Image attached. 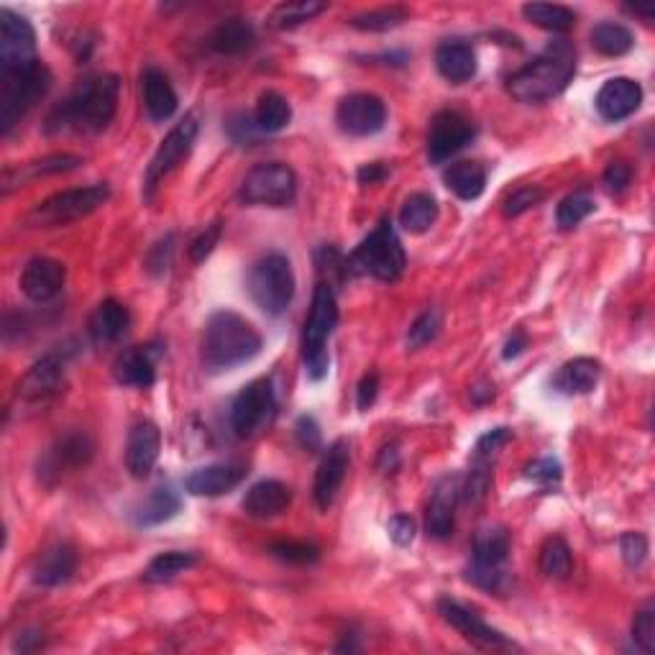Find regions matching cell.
<instances>
[{"label":"cell","instance_id":"5","mask_svg":"<svg viewBox=\"0 0 655 655\" xmlns=\"http://www.w3.org/2000/svg\"><path fill=\"white\" fill-rule=\"evenodd\" d=\"M407 257L399 242L395 225L390 218H384L363 242L356 246V251L346 259L348 272L374 276L380 282H397L405 272Z\"/></svg>","mask_w":655,"mask_h":655},{"label":"cell","instance_id":"59","mask_svg":"<svg viewBox=\"0 0 655 655\" xmlns=\"http://www.w3.org/2000/svg\"><path fill=\"white\" fill-rule=\"evenodd\" d=\"M380 466H382L384 471H395L397 469V450H395V446H390V448L382 450Z\"/></svg>","mask_w":655,"mask_h":655},{"label":"cell","instance_id":"38","mask_svg":"<svg viewBox=\"0 0 655 655\" xmlns=\"http://www.w3.org/2000/svg\"><path fill=\"white\" fill-rule=\"evenodd\" d=\"M254 121H257V128L264 131V134H276V131L289 126V121H293V108H289L285 96L269 90L259 98Z\"/></svg>","mask_w":655,"mask_h":655},{"label":"cell","instance_id":"37","mask_svg":"<svg viewBox=\"0 0 655 655\" xmlns=\"http://www.w3.org/2000/svg\"><path fill=\"white\" fill-rule=\"evenodd\" d=\"M193 566H198V556L187 551H166L159 553L157 558H151V564L144 571V581L147 584H166L180 573L190 571Z\"/></svg>","mask_w":655,"mask_h":655},{"label":"cell","instance_id":"6","mask_svg":"<svg viewBox=\"0 0 655 655\" xmlns=\"http://www.w3.org/2000/svg\"><path fill=\"white\" fill-rule=\"evenodd\" d=\"M338 325V305L333 287L325 282H318L316 293H312L310 312L305 320L302 331V356H305V369L312 382H320L328 374L331 367V356H328V338L333 336Z\"/></svg>","mask_w":655,"mask_h":655},{"label":"cell","instance_id":"2","mask_svg":"<svg viewBox=\"0 0 655 655\" xmlns=\"http://www.w3.org/2000/svg\"><path fill=\"white\" fill-rule=\"evenodd\" d=\"M577 72V49L571 41H551L533 62L507 79L509 96L520 103H548L569 87Z\"/></svg>","mask_w":655,"mask_h":655},{"label":"cell","instance_id":"57","mask_svg":"<svg viewBox=\"0 0 655 655\" xmlns=\"http://www.w3.org/2000/svg\"><path fill=\"white\" fill-rule=\"evenodd\" d=\"M387 174L390 170L382 162H371V164H363L359 170V182L361 185H376V182H382Z\"/></svg>","mask_w":655,"mask_h":655},{"label":"cell","instance_id":"34","mask_svg":"<svg viewBox=\"0 0 655 655\" xmlns=\"http://www.w3.org/2000/svg\"><path fill=\"white\" fill-rule=\"evenodd\" d=\"M208 44H210V49L218 54L238 57V54L254 49V44H257V32H254V26L249 24V21L228 18L213 28Z\"/></svg>","mask_w":655,"mask_h":655},{"label":"cell","instance_id":"52","mask_svg":"<svg viewBox=\"0 0 655 655\" xmlns=\"http://www.w3.org/2000/svg\"><path fill=\"white\" fill-rule=\"evenodd\" d=\"M526 477L543 486H551V484L560 482L564 469H560V464L556 461V458H537V461L526 466Z\"/></svg>","mask_w":655,"mask_h":655},{"label":"cell","instance_id":"16","mask_svg":"<svg viewBox=\"0 0 655 655\" xmlns=\"http://www.w3.org/2000/svg\"><path fill=\"white\" fill-rule=\"evenodd\" d=\"M474 136L477 126L466 115L456 111H441L431 121V131H428V159L433 164L448 162L466 144H471Z\"/></svg>","mask_w":655,"mask_h":655},{"label":"cell","instance_id":"42","mask_svg":"<svg viewBox=\"0 0 655 655\" xmlns=\"http://www.w3.org/2000/svg\"><path fill=\"white\" fill-rule=\"evenodd\" d=\"M573 569L571 548L566 545L564 537H548L541 548V573L545 579H569Z\"/></svg>","mask_w":655,"mask_h":655},{"label":"cell","instance_id":"7","mask_svg":"<svg viewBox=\"0 0 655 655\" xmlns=\"http://www.w3.org/2000/svg\"><path fill=\"white\" fill-rule=\"evenodd\" d=\"M509 558V533L505 528H484L479 530L471 545V564L466 569V579L486 592L502 594L507 592L509 577L507 564Z\"/></svg>","mask_w":655,"mask_h":655},{"label":"cell","instance_id":"39","mask_svg":"<svg viewBox=\"0 0 655 655\" xmlns=\"http://www.w3.org/2000/svg\"><path fill=\"white\" fill-rule=\"evenodd\" d=\"M592 47L594 52H600L602 57H622L632 49V39L630 28H625L622 24H615V21H602L592 28Z\"/></svg>","mask_w":655,"mask_h":655},{"label":"cell","instance_id":"15","mask_svg":"<svg viewBox=\"0 0 655 655\" xmlns=\"http://www.w3.org/2000/svg\"><path fill=\"white\" fill-rule=\"evenodd\" d=\"M438 613L450 628H456L471 645L482 647V651H512L515 647L505 632L490 628L474 609L464 607L461 602L443 596V600H438Z\"/></svg>","mask_w":655,"mask_h":655},{"label":"cell","instance_id":"20","mask_svg":"<svg viewBox=\"0 0 655 655\" xmlns=\"http://www.w3.org/2000/svg\"><path fill=\"white\" fill-rule=\"evenodd\" d=\"M348 443L344 438L333 441L323 454L316 471V486H312V497L320 509H328L336 502L341 486H344L346 471H348Z\"/></svg>","mask_w":655,"mask_h":655},{"label":"cell","instance_id":"30","mask_svg":"<svg viewBox=\"0 0 655 655\" xmlns=\"http://www.w3.org/2000/svg\"><path fill=\"white\" fill-rule=\"evenodd\" d=\"M435 67L448 83L464 85L477 75V54L471 44L461 39H448L435 49Z\"/></svg>","mask_w":655,"mask_h":655},{"label":"cell","instance_id":"23","mask_svg":"<svg viewBox=\"0 0 655 655\" xmlns=\"http://www.w3.org/2000/svg\"><path fill=\"white\" fill-rule=\"evenodd\" d=\"M249 469L244 464H213L195 469L190 477L185 479V490L195 494V497H221L236 490L244 482Z\"/></svg>","mask_w":655,"mask_h":655},{"label":"cell","instance_id":"4","mask_svg":"<svg viewBox=\"0 0 655 655\" xmlns=\"http://www.w3.org/2000/svg\"><path fill=\"white\" fill-rule=\"evenodd\" d=\"M52 87V72L36 62L26 70L0 72V134L9 136L36 103L47 98Z\"/></svg>","mask_w":655,"mask_h":655},{"label":"cell","instance_id":"56","mask_svg":"<svg viewBox=\"0 0 655 655\" xmlns=\"http://www.w3.org/2000/svg\"><path fill=\"white\" fill-rule=\"evenodd\" d=\"M387 533L392 537V543L399 545V548H407L415 541V520L407 518V515H395L390 520Z\"/></svg>","mask_w":655,"mask_h":655},{"label":"cell","instance_id":"31","mask_svg":"<svg viewBox=\"0 0 655 655\" xmlns=\"http://www.w3.org/2000/svg\"><path fill=\"white\" fill-rule=\"evenodd\" d=\"M141 90H144V106H147L149 119L155 123L170 121L177 113V92L170 83V77L164 72L149 67L141 77Z\"/></svg>","mask_w":655,"mask_h":655},{"label":"cell","instance_id":"14","mask_svg":"<svg viewBox=\"0 0 655 655\" xmlns=\"http://www.w3.org/2000/svg\"><path fill=\"white\" fill-rule=\"evenodd\" d=\"M67 384V351L41 356L18 384V399L24 405H44L54 399Z\"/></svg>","mask_w":655,"mask_h":655},{"label":"cell","instance_id":"54","mask_svg":"<svg viewBox=\"0 0 655 655\" xmlns=\"http://www.w3.org/2000/svg\"><path fill=\"white\" fill-rule=\"evenodd\" d=\"M632 182V166L628 162H613L607 166V172H604V185H607L609 193H622L628 190V185Z\"/></svg>","mask_w":655,"mask_h":655},{"label":"cell","instance_id":"51","mask_svg":"<svg viewBox=\"0 0 655 655\" xmlns=\"http://www.w3.org/2000/svg\"><path fill=\"white\" fill-rule=\"evenodd\" d=\"M620 553L630 569H640L647 558V537L643 533H625L620 537Z\"/></svg>","mask_w":655,"mask_h":655},{"label":"cell","instance_id":"46","mask_svg":"<svg viewBox=\"0 0 655 655\" xmlns=\"http://www.w3.org/2000/svg\"><path fill=\"white\" fill-rule=\"evenodd\" d=\"M438 331H441L438 312L428 310L418 320H415V323L410 325V331H407V346H410L412 351H415V348H423V346L431 344V341H435Z\"/></svg>","mask_w":655,"mask_h":655},{"label":"cell","instance_id":"12","mask_svg":"<svg viewBox=\"0 0 655 655\" xmlns=\"http://www.w3.org/2000/svg\"><path fill=\"white\" fill-rule=\"evenodd\" d=\"M276 410L274 387L269 380H254L238 392L231 407V425L238 438H251L264 428Z\"/></svg>","mask_w":655,"mask_h":655},{"label":"cell","instance_id":"19","mask_svg":"<svg viewBox=\"0 0 655 655\" xmlns=\"http://www.w3.org/2000/svg\"><path fill=\"white\" fill-rule=\"evenodd\" d=\"M640 103H643V87L630 77L607 79L594 98L596 113L609 123L630 119L640 108Z\"/></svg>","mask_w":655,"mask_h":655},{"label":"cell","instance_id":"40","mask_svg":"<svg viewBox=\"0 0 655 655\" xmlns=\"http://www.w3.org/2000/svg\"><path fill=\"white\" fill-rule=\"evenodd\" d=\"M522 16L537 28H545V32H553V34L569 32V28H573V24H577V13L566 9V5H553V3L522 5Z\"/></svg>","mask_w":655,"mask_h":655},{"label":"cell","instance_id":"21","mask_svg":"<svg viewBox=\"0 0 655 655\" xmlns=\"http://www.w3.org/2000/svg\"><path fill=\"white\" fill-rule=\"evenodd\" d=\"M461 479L458 477H446L435 484L431 505H428V515H425V530L428 535L435 537V541H446V537L454 535L456 528V507L458 499H461Z\"/></svg>","mask_w":655,"mask_h":655},{"label":"cell","instance_id":"48","mask_svg":"<svg viewBox=\"0 0 655 655\" xmlns=\"http://www.w3.org/2000/svg\"><path fill=\"white\" fill-rule=\"evenodd\" d=\"M509 441H512V431H509V428H494V431H490L477 441L474 461L492 464V458L497 456L499 448H505Z\"/></svg>","mask_w":655,"mask_h":655},{"label":"cell","instance_id":"27","mask_svg":"<svg viewBox=\"0 0 655 655\" xmlns=\"http://www.w3.org/2000/svg\"><path fill=\"white\" fill-rule=\"evenodd\" d=\"M289 505H293V492L276 479H264V482L254 484L242 502L244 512L254 520L276 518V515L287 512Z\"/></svg>","mask_w":655,"mask_h":655},{"label":"cell","instance_id":"33","mask_svg":"<svg viewBox=\"0 0 655 655\" xmlns=\"http://www.w3.org/2000/svg\"><path fill=\"white\" fill-rule=\"evenodd\" d=\"M131 325V312L119 300H106L90 318V336L98 346H111L123 338Z\"/></svg>","mask_w":655,"mask_h":655},{"label":"cell","instance_id":"10","mask_svg":"<svg viewBox=\"0 0 655 655\" xmlns=\"http://www.w3.org/2000/svg\"><path fill=\"white\" fill-rule=\"evenodd\" d=\"M297 195V174L282 162L257 164L242 182V198L246 206L285 208Z\"/></svg>","mask_w":655,"mask_h":655},{"label":"cell","instance_id":"43","mask_svg":"<svg viewBox=\"0 0 655 655\" xmlns=\"http://www.w3.org/2000/svg\"><path fill=\"white\" fill-rule=\"evenodd\" d=\"M407 18H410V11L405 5H384V9L359 13L348 24L359 28V32H390V28L403 26Z\"/></svg>","mask_w":655,"mask_h":655},{"label":"cell","instance_id":"3","mask_svg":"<svg viewBox=\"0 0 655 655\" xmlns=\"http://www.w3.org/2000/svg\"><path fill=\"white\" fill-rule=\"evenodd\" d=\"M261 351V336L249 320L233 310H218L208 318L200 341V363L210 374L251 361Z\"/></svg>","mask_w":655,"mask_h":655},{"label":"cell","instance_id":"49","mask_svg":"<svg viewBox=\"0 0 655 655\" xmlns=\"http://www.w3.org/2000/svg\"><path fill=\"white\" fill-rule=\"evenodd\" d=\"M632 640H635V645L643 653H655V613L651 607L635 615V622H632Z\"/></svg>","mask_w":655,"mask_h":655},{"label":"cell","instance_id":"58","mask_svg":"<svg viewBox=\"0 0 655 655\" xmlns=\"http://www.w3.org/2000/svg\"><path fill=\"white\" fill-rule=\"evenodd\" d=\"M526 346H528L526 331H515L512 336L507 338L505 351H502V356H505V359H515V356H520V354H522V348H526Z\"/></svg>","mask_w":655,"mask_h":655},{"label":"cell","instance_id":"24","mask_svg":"<svg viewBox=\"0 0 655 655\" xmlns=\"http://www.w3.org/2000/svg\"><path fill=\"white\" fill-rule=\"evenodd\" d=\"M92 454H96V443H92L90 435L85 431L67 433L49 448L47 458H44L41 477H60L62 469H83V466L92 461Z\"/></svg>","mask_w":655,"mask_h":655},{"label":"cell","instance_id":"26","mask_svg":"<svg viewBox=\"0 0 655 655\" xmlns=\"http://www.w3.org/2000/svg\"><path fill=\"white\" fill-rule=\"evenodd\" d=\"M157 354L151 351V346H134L119 354V359L113 361V376L115 382L123 387H138L147 390L157 382L155 369Z\"/></svg>","mask_w":655,"mask_h":655},{"label":"cell","instance_id":"41","mask_svg":"<svg viewBox=\"0 0 655 655\" xmlns=\"http://www.w3.org/2000/svg\"><path fill=\"white\" fill-rule=\"evenodd\" d=\"M328 9L325 3L320 0H293V3H282L269 13V26L272 28H295L305 24V21H312L318 13H323Z\"/></svg>","mask_w":655,"mask_h":655},{"label":"cell","instance_id":"55","mask_svg":"<svg viewBox=\"0 0 655 655\" xmlns=\"http://www.w3.org/2000/svg\"><path fill=\"white\" fill-rule=\"evenodd\" d=\"M376 395H380V374L369 371V374L361 376L359 387H356V407H359L361 412H367L369 407L376 403Z\"/></svg>","mask_w":655,"mask_h":655},{"label":"cell","instance_id":"29","mask_svg":"<svg viewBox=\"0 0 655 655\" xmlns=\"http://www.w3.org/2000/svg\"><path fill=\"white\" fill-rule=\"evenodd\" d=\"M180 509V492H174L170 484H162L157 486V490H151L147 497L136 502V507L131 509V518H134L138 528H157L162 526V522H170Z\"/></svg>","mask_w":655,"mask_h":655},{"label":"cell","instance_id":"53","mask_svg":"<svg viewBox=\"0 0 655 655\" xmlns=\"http://www.w3.org/2000/svg\"><path fill=\"white\" fill-rule=\"evenodd\" d=\"M295 435L305 450H320V446H323V435H320V428L310 415H302V418L297 420Z\"/></svg>","mask_w":655,"mask_h":655},{"label":"cell","instance_id":"9","mask_svg":"<svg viewBox=\"0 0 655 655\" xmlns=\"http://www.w3.org/2000/svg\"><path fill=\"white\" fill-rule=\"evenodd\" d=\"M108 198H111V187L108 185H90L57 193L52 198L39 202L28 213L26 223L34 225V228H57V225L75 223L79 218L92 215L96 210L103 208Z\"/></svg>","mask_w":655,"mask_h":655},{"label":"cell","instance_id":"22","mask_svg":"<svg viewBox=\"0 0 655 655\" xmlns=\"http://www.w3.org/2000/svg\"><path fill=\"white\" fill-rule=\"evenodd\" d=\"M159 450H162V433L155 423L141 420L128 431L126 443V469L134 479H147L155 471Z\"/></svg>","mask_w":655,"mask_h":655},{"label":"cell","instance_id":"17","mask_svg":"<svg viewBox=\"0 0 655 655\" xmlns=\"http://www.w3.org/2000/svg\"><path fill=\"white\" fill-rule=\"evenodd\" d=\"M336 123L348 136H374L387 123V106L371 92H351L338 103Z\"/></svg>","mask_w":655,"mask_h":655},{"label":"cell","instance_id":"8","mask_svg":"<svg viewBox=\"0 0 655 655\" xmlns=\"http://www.w3.org/2000/svg\"><path fill=\"white\" fill-rule=\"evenodd\" d=\"M249 293L269 316H282L289 308L295 297V274L285 254L272 251L251 267Z\"/></svg>","mask_w":655,"mask_h":655},{"label":"cell","instance_id":"18","mask_svg":"<svg viewBox=\"0 0 655 655\" xmlns=\"http://www.w3.org/2000/svg\"><path fill=\"white\" fill-rule=\"evenodd\" d=\"M64 280H67V269L62 261L34 257L26 261L24 272H21V293L32 302H49L62 293Z\"/></svg>","mask_w":655,"mask_h":655},{"label":"cell","instance_id":"32","mask_svg":"<svg viewBox=\"0 0 655 655\" xmlns=\"http://www.w3.org/2000/svg\"><path fill=\"white\" fill-rule=\"evenodd\" d=\"M602 367L596 359L589 356H579V359L566 361L564 367L553 376V390L560 395H589L596 384H600Z\"/></svg>","mask_w":655,"mask_h":655},{"label":"cell","instance_id":"36","mask_svg":"<svg viewBox=\"0 0 655 655\" xmlns=\"http://www.w3.org/2000/svg\"><path fill=\"white\" fill-rule=\"evenodd\" d=\"M438 221V200L428 193H415L399 210V225L407 233H425Z\"/></svg>","mask_w":655,"mask_h":655},{"label":"cell","instance_id":"28","mask_svg":"<svg viewBox=\"0 0 655 655\" xmlns=\"http://www.w3.org/2000/svg\"><path fill=\"white\" fill-rule=\"evenodd\" d=\"M83 166V157L75 155H49L44 159H36V162H26L21 166H9L3 172V195H9L16 187H24L26 182L47 177V174H62V172H72Z\"/></svg>","mask_w":655,"mask_h":655},{"label":"cell","instance_id":"35","mask_svg":"<svg viewBox=\"0 0 655 655\" xmlns=\"http://www.w3.org/2000/svg\"><path fill=\"white\" fill-rule=\"evenodd\" d=\"M443 182H446V187L456 198L477 200L482 198L486 187V172L479 162H458L450 164V170H446Z\"/></svg>","mask_w":655,"mask_h":655},{"label":"cell","instance_id":"60","mask_svg":"<svg viewBox=\"0 0 655 655\" xmlns=\"http://www.w3.org/2000/svg\"><path fill=\"white\" fill-rule=\"evenodd\" d=\"M494 397V387H490V384H486V387H474L471 390V399H474V405H482V403H486V399H492Z\"/></svg>","mask_w":655,"mask_h":655},{"label":"cell","instance_id":"50","mask_svg":"<svg viewBox=\"0 0 655 655\" xmlns=\"http://www.w3.org/2000/svg\"><path fill=\"white\" fill-rule=\"evenodd\" d=\"M218 242H221V223H210L202 228L198 236L193 238L190 242V259L193 264H200V261H206L210 254H213V249L218 246Z\"/></svg>","mask_w":655,"mask_h":655},{"label":"cell","instance_id":"11","mask_svg":"<svg viewBox=\"0 0 655 655\" xmlns=\"http://www.w3.org/2000/svg\"><path fill=\"white\" fill-rule=\"evenodd\" d=\"M200 123L195 115H185L177 126H174L170 134L164 136V141L159 144L157 155L151 157V162L147 166V174H144V198L151 200V195L159 187L166 174H172L177 166L182 164V159L190 155L195 147V138H198Z\"/></svg>","mask_w":655,"mask_h":655},{"label":"cell","instance_id":"45","mask_svg":"<svg viewBox=\"0 0 655 655\" xmlns=\"http://www.w3.org/2000/svg\"><path fill=\"white\" fill-rule=\"evenodd\" d=\"M272 553L280 560H287V564H295V566L316 564V560L320 558L318 545L305 543V541H280L272 545Z\"/></svg>","mask_w":655,"mask_h":655},{"label":"cell","instance_id":"13","mask_svg":"<svg viewBox=\"0 0 655 655\" xmlns=\"http://www.w3.org/2000/svg\"><path fill=\"white\" fill-rule=\"evenodd\" d=\"M36 34L32 24L11 9H0V72H16L36 64Z\"/></svg>","mask_w":655,"mask_h":655},{"label":"cell","instance_id":"61","mask_svg":"<svg viewBox=\"0 0 655 655\" xmlns=\"http://www.w3.org/2000/svg\"><path fill=\"white\" fill-rule=\"evenodd\" d=\"M628 11L632 13V16H640L645 21L655 18V5H628Z\"/></svg>","mask_w":655,"mask_h":655},{"label":"cell","instance_id":"47","mask_svg":"<svg viewBox=\"0 0 655 655\" xmlns=\"http://www.w3.org/2000/svg\"><path fill=\"white\" fill-rule=\"evenodd\" d=\"M543 198H545V190H543V187H537V185H526V187H520V190H515V193L509 195V198L505 200V215H507V218H518V215H522V213H528L530 208L541 206Z\"/></svg>","mask_w":655,"mask_h":655},{"label":"cell","instance_id":"44","mask_svg":"<svg viewBox=\"0 0 655 655\" xmlns=\"http://www.w3.org/2000/svg\"><path fill=\"white\" fill-rule=\"evenodd\" d=\"M592 213H594V200L589 198L586 193H573V195H569V198L560 200L556 218H558L560 228L571 231V228H577V225Z\"/></svg>","mask_w":655,"mask_h":655},{"label":"cell","instance_id":"1","mask_svg":"<svg viewBox=\"0 0 655 655\" xmlns=\"http://www.w3.org/2000/svg\"><path fill=\"white\" fill-rule=\"evenodd\" d=\"M119 90L121 83L115 75H98L87 77L79 83L70 98H64L60 106L44 121V134H100L111 126L119 108Z\"/></svg>","mask_w":655,"mask_h":655},{"label":"cell","instance_id":"25","mask_svg":"<svg viewBox=\"0 0 655 655\" xmlns=\"http://www.w3.org/2000/svg\"><path fill=\"white\" fill-rule=\"evenodd\" d=\"M77 571V553L70 543H52L39 553L34 564V581L39 586L67 584Z\"/></svg>","mask_w":655,"mask_h":655}]
</instances>
